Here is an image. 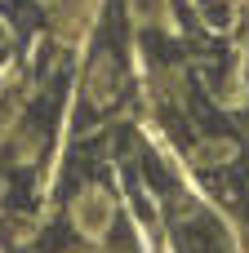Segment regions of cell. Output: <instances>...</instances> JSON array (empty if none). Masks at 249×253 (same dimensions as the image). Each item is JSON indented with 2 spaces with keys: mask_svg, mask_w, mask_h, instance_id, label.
Returning a JSON list of instances; mask_svg holds the SVG:
<instances>
[{
  "mask_svg": "<svg viewBox=\"0 0 249 253\" xmlns=\"http://www.w3.org/2000/svg\"><path fill=\"white\" fill-rule=\"evenodd\" d=\"M196 9L205 13L209 27H227V22H232V4H227V0H196Z\"/></svg>",
  "mask_w": 249,
  "mask_h": 253,
  "instance_id": "1",
  "label": "cell"
},
{
  "mask_svg": "<svg viewBox=\"0 0 249 253\" xmlns=\"http://www.w3.org/2000/svg\"><path fill=\"white\" fill-rule=\"evenodd\" d=\"M0 58H4V31H0Z\"/></svg>",
  "mask_w": 249,
  "mask_h": 253,
  "instance_id": "2",
  "label": "cell"
}]
</instances>
